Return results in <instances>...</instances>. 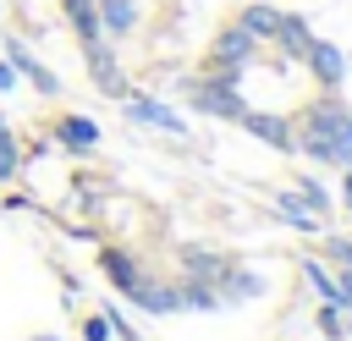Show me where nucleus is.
Here are the masks:
<instances>
[{
  "label": "nucleus",
  "mask_w": 352,
  "mask_h": 341,
  "mask_svg": "<svg viewBox=\"0 0 352 341\" xmlns=\"http://www.w3.org/2000/svg\"><path fill=\"white\" fill-rule=\"evenodd\" d=\"M292 126H297V154L302 160H319V165H336V170L352 165V110L336 94L319 88V99H308Z\"/></svg>",
  "instance_id": "f257e3e1"
},
{
  "label": "nucleus",
  "mask_w": 352,
  "mask_h": 341,
  "mask_svg": "<svg viewBox=\"0 0 352 341\" xmlns=\"http://www.w3.org/2000/svg\"><path fill=\"white\" fill-rule=\"evenodd\" d=\"M182 99L198 110V116H214V121H242L248 99L236 82H220L214 72H198V77H182Z\"/></svg>",
  "instance_id": "f03ea898"
},
{
  "label": "nucleus",
  "mask_w": 352,
  "mask_h": 341,
  "mask_svg": "<svg viewBox=\"0 0 352 341\" xmlns=\"http://www.w3.org/2000/svg\"><path fill=\"white\" fill-rule=\"evenodd\" d=\"M82 50V66H88V82H94V94H104V99H126L132 94V82H126V72H121V60H116V44L110 38H94V44H77Z\"/></svg>",
  "instance_id": "7ed1b4c3"
},
{
  "label": "nucleus",
  "mask_w": 352,
  "mask_h": 341,
  "mask_svg": "<svg viewBox=\"0 0 352 341\" xmlns=\"http://www.w3.org/2000/svg\"><path fill=\"white\" fill-rule=\"evenodd\" d=\"M0 44H6L0 55H6L11 66H16V77H22V82H28V88H33L38 99H55V94H60V77H55V72H50V66H44V60H38L33 50H28V38H22V33H6Z\"/></svg>",
  "instance_id": "20e7f679"
},
{
  "label": "nucleus",
  "mask_w": 352,
  "mask_h": 341,
  "mask_svg": "<svg viewBox=\"0 0 352 341\" xmlns=\"http://www.w3.org/2000/svg\"><path fill=\"white\" fill-rule=\"evenodd\" d=\"M121 116H126L132 126H148V132H170V138L187 132V116H182L176 104L154 99V94H126V99H121Z\"/></svg>",
  "instance_id": "39448f33"
},
{
  "label": "nucleus",
  "mask_w": 352,
  "mask_h": 341,
  "mask_svg": "<svg viewBox=\"0 0 352 341\" xmlns=\"http://www.w3.org/2000/svg\"><path fill=\"white\" fill-rule=\"evenodd\" d=\"M50 143H55L60 154H72V160H88V154L99 148V121H94V116L66 110V116H55V121H50Z\"/></svg>",
  "instance_id": "423d86ee"
},
{
  "label": "nucleus",
  "mask_w": 352,
  "mask_h": 341,
  "mask_svg": "<svg viewBox=\"0 0 352 341\" xmlns=\"http://www.w3.org/2000/svg\"><path fill=\"white\" fill-rule=\"evenodd\" d=\"M253 55H258V38H253V33H242L236 22H226V28L209 38L204 66H236V72H248V66H253Z\"/></svg>",
  "instance_id": "0eeeda50"
},
{
  "label": "nucleus",
  "mask_w": 352,
  "mask_h": 341,
  "mask_svg": "<svg viewBox=\"0 0 352 341\" xmlns=\"http://www.w3.org/2000/svg\"><path fill=\"white\" fill-rule=\"evenodd\" d=\"M302 66H308V77H314L324 94H336V88L346 82V50H341V44H330V38H308Z\"/></svg>",
  "instance_id": "6e6552de"
},
{
  "label": "nucleus",
  "mask_w": 352,
  "mask_h": 341,
  "mask_svg": "<svg viewBox=\"0 0 352 341\" xmlns=\"http://www.w3.org/2000/svg\"><path fill=\"white\" fill-rule=\"evenodd\" d=\"M248 138H258V143H270V148H280V154H297V126H292V116H275V110H242V121H236Z\"/></svg>",
  "instance_id": "1a4fd4ad"
},
{
  "label": "nucleus",
  "mask_w": 352,
  "mask_h": 341,
  "mask_svg": "<svg viewBox=\"0 0 352 341\" xmlns=\"http://www.w3.org/2000/svg\"><path fill=\"white\" fill-rule=\"evenodd\" d=\"M99 275L110 280V292H116V297H126V292L143 280V258H138V253H126V248H99Z\"/></svg>",
  "instance_id": "9d476101"
},
{
  "label": "nucleus",
  "mask_w": 352,
  "mask_h": 341,
  "mask_svg": "<svg viewBox=\"0 0 352 341\" xmlns=\"http://www.w3.org/2000/svg\"><path fill=\"white\" fill-rule=\"evenodd\" d=\"M176 258H182V275H192V280H209L214 292H220L226 270L236 264L231 253H214V248H176Z\"/></svg>",
  "instance_id": "9b49d317"
},
{
  "label": "nucleus",
  "mask_w": 352,
  "mask_h": 341,
  "mask_svg": "<svg viewBox=\"0 0 352 341\" xmlns=\"http://www.w3.org/2000/svg\"><path fill=\"white\" fill-rule=\"evenodd\" d=\"M138 28H143V6H138V0H99V33H104L110 44L132 38Z\"/></svg>",
  "instance_id": "f8f14e48"
},
{
  "label": "nucleus",
  "mask_w": 352,
  "mask_h": 341,
  "mask_svg": "<svg viewBox=\"0 0 352 341\" xmlns=\"http://www.w3.org/2000/svg\"><path fill=\"white\" fill-rule=\"evenodd\" d=\"M126 302L143 308V314H154V319H165V314H176V286H170V280H154V275L143 270V280L126 292Z\"/></svg>",
  "instance_id": "ddd939ff"
},
{
  "label": "nucleus",
  "mask_w": 352,
  "mask_h": 341,
  "mask_svg": "<svg viewBox=\"0 0 352 341\" xmlns=\"http://www.w3.org/2000/svg\"><path fill=\"white\" fill-rule=\"evenodd\" d=\"M270 209H275V220H286L292 231H308V236H314V231L324 226V214H314V209L302 204V192H297V187L275 192V198H270Z\"/></svg>",
  "instance_id": "4468645a"
},
{
  "label": "nucleus",
  "mask_w": 352,
  "mask_h": 341,
  "mask_svg": "<svg viewBox=\"0 0 352 341\" xmlns=\"http://www.w3.org/2000/svg\"><path fill=\"white\" fill-rule=\"evenodd\" d=\"M231 22H236L242 33H253L258 44H270V38H275V28H280V6H270V0H248Z\"/></svg>",
  "instance_id": "2eb2a0df"
},
{
  "label": "nucleus",
  "mask_w": 352,
  "mask_h": 341,
  "mask_svg": "<svg viewBox=\"0 0 352 341\" xmlns=\"http://www.w3.org/2000/svg\"><path fill=\"white\" fill-rule=\"evenodd\" d=\"M308 16H297V11H280V28H275V50H280V60H302V50H308Z\"/></svg>",
  "instance_id": "dca6fc26"
},
{
  "label": "nucleus",
  "mask_w": 352,
  "mask_h": 341,
  "mask_svg": "<svg viewBox=\"0 0 352 341\" xmlns=\"http://www.w3.org/2000/svg\"><path fill=\"white\" fill-rule=\"evenodd\" d=\"M60 16H66V28H72L77 44L104 38V33H99V0H60Z\"/></svg>",
  "instance_id": "f3484780"
},
{
  "label": "nucleus",
  "mask_w": 352,
  "mask_h": 341,
  "mask_svg": "<svg viewBox=\"0 0 352 341\" xmlns=\"http://www.w3.org/2000/svg\"><path fill=\"white\" fill-rule=\"evenodd\" d=\"M214 308H220V292L209 280H192V275L176 280V314H214Z\"/></svg>",
  "instance_id": "a211bd4d"
},
{
  "label": "nucleus",
  "mask_w": 352,
  "mask_h": 341,
  "mask_svg": "<svg viewBox=\"0 0 352 341\" xmlns=\"http://www.w3.org/2000/svg\"><path fill=\"white\" fill-rule=\"evenodd\" d=\"M258 292H264V275H253V270H242V264H231L226 280H220V302H248V297H258Z\"/></svg>",
  "instance_id": "6ab92c4d"
},
{
  "label": "nucleus",
  "mask_w": 352,
  "mask_h": 341,
  "mask_svg": "<svg viewBox=\"0 0 352 341\" xmlns=\"http://www.w3.org/2000/svg\"><path fill=\"white\" fill-rule=\"evenodd\" d=\"M16 176H22V138L0 110V182H16Z\"/></svg>",
  "instance_id": "aec40b11"
},
{
  "label": "nucleus",
  "mask_w": 352,
  "mask_h": 341,
  "mask_svg": "<svg viewBox=\"0 0 352 341\" xmlns=\"http://www.w3.org/2000/svg\"><path fill=\"white\" fill-rule=\"evenodd\" d=\"M302 280L319 292V302H336V275L324 270V258H302Z\"/></svg>",
  "instance_id": "412c9836"
},
{
  "label": "nucleus",
  "mask_w": 352,
  "mask_h": 341,
  "mask_svg": "<svg viewBox=\"0 0 352 341\" xmlns=\"http://www.w3.org/2000/svg\"><path fill=\"white\" fill-rule=\"evenodd\" d=\"M297 192H302V204H308L314 214H330V209H336V204H330V187H324V182H314L308 170L297 176Z\"/></svg>",
  "instance_id": "4be33fe9"
},
{
  "label": "nucleus",
  "mask_w": 352,
  "mask_h": 341,
  "mask_svg": "<svg viewBox=\"0 0 352 341\" xmlns=\"http://www.w3.org/2000/svg\"><path fill=\"white\" fill-rule=\"evenodd\" d=\"M99 314H104V324H110V336H116V341H143V336L132 330V319L121 314V302H110V297H104V302H99Z\"/></svg>",
  "instance_id": "5701e85b"
},
{
  "label": "nucleus",
  "mask_w": 352,
  "mask_h": 341,
  "mask_svg": "<svg viewBox=\"0 0 352 341\" xmlns=\"http://www.w3.org/2000/svg\"><path fill=\"white\" fill-rule=\"evenodd\" d=\"M319 330H324L330 341H341V336H346V319H341V308H336V302H319Z\"/></svg>",
  "instance_id": "b1692460"
},
{
  "label": "nucleus",
  "mask_w": 352,
  "mask_h": 341,
  "mask_svg": "<svg viewBox=\"0 0 352 341\" xmlns=\"http://www.w3.org/2000/svg\"><path fill=\"white\" fill-rule=\"evenodd\" d=\"M82 341H116L110 324H104V314H88V319H82Z\"/></svg>",
  "instance_id": "393cba45"
},
{
  "label": "nucleus",
  "mask_w": 352,
  "mask_h": 341,
  "mask_svg": "<svg viewBox=\"0 0 352 341\" xmlns=\"http://www.w3.org/2000/svg\"><path fill=\"white\" fill-rule=\"evenodd\" d=\"M324 253H330V264H352V236H330Z\"/></svg>",
  "instance_id": "a878e982"
},
{
  "label": "nucleus",
  "mask_w": 352,
  "mask_h": 341,
  "mask_svg": "<svg viewBox=\"0 0 352 341\" xmlns=\"http://www.w3.org/2000/svg\"><path fill=\"white\" fill-rule=\"evenodd\" d=\"M336 308H352V264H341L336 275Z\"/></svg>",
  "instance_id": "bb28decb"
},
{
  "label": "nucleus",
  "mask_w": 352,
  "mask_h": 341,
  "mask_svg": "<svg viewBox=\"0 0 352 341\" xmlns=\"http://www.w3.org/2000/svg\"><path fill=\"white\" fill-rule=\"evenodd\" d=\"M16 88H22V77H16V66L0 55V99H6V94H16Z\"/></svg>",
  "instance_id": "cd10ccee"
},
{
  "label": "nucleus",
  "mask_w": 352,
  "mask_h": 341,
  "mask_svg": "<svg viewBox=\"0 0 352 341\" xmlns=\"http://www.w3.org/2000/svg\"><path fill=\"white\" fill-rule=\"evenodd\" d=\"M341 209H352V165L341 170Z\"/></svg>",
  "instance_id": "c85d7f7f"
},
{
  "label": "nucleus",
  "mask_w": 352,
  "mask_h": 341,
  "mask_svg": "<svg viewBox=\"0 0 352 341\" xmlns=\"http://www.w3.org/2000/svg\"><path fill=\"white\" fill-rule=\"evenodd\" d=\"M33 341H60V336H33Z\"/></svg>",
  "instance_id": "c756f323"
}]
</instances>
